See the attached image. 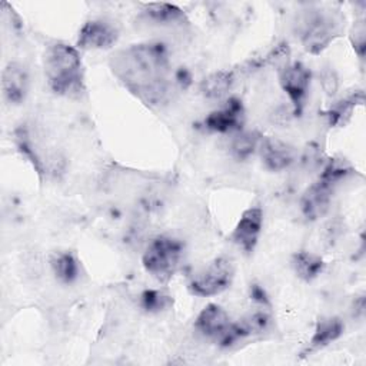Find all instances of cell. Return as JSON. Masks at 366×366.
<instances>
[{"label": "cell", "mask_w": 366, "mask_h": 366, "mask_svg": "<svg viewBox=\"0 0 366 366\" xmlns=\"http://www.w3.org/2000/svg\"><path fill=\"white\" fill-rule=\"evenodd\" d=\"M109 66L117 80L147 106H160L170 96V57L164 43L144 41L116 51Z\"/></svg>", "instance_id": "cell-1"}, {"label": "cell", "mask_w": 366, "mask_h": 366, "mask_svg": "<svg viewBox=\"0 0 366 366\" xmlns=\"http://www.w3.org/2000/svg\"><path fill=\"white\" fill-rule=\"evenodd\" d=\"M43 70L50 90L67 99H81L86 93L84 70L79 49L63 41L49 44L43 54Z\"/></svg>", "instance_id": "cell-2"}, {"label": "cell", "mask_w": 366, "mask_h": 366, "mask_svg": "<svg viewBox=\"0 0 366 366\" xmlns=\"http://www.w3.org/2000/svg\"><path fill=\"white\" fill-rule=\"evenodd\" d=\"M183 253L184 246L179 239L159 234L147 243L142 254V264L153 279L167 283L179 270Z\"/></svg>", "instance_id": "cell-3"}, {"label": "cell", "mask_w": 366, "mask_h": 366, "mask_svg": "<svg viewBox=\"0 0 366 366\" xmlns=\"http://www.w3.org/2000/svg\"><path fill=\"white\" fill-rule=\"evenodd\" d=\"M340 33V20L330 10L309 9L303 13L297 23V34L303 47L319 54Z\"/></svg>", "instance_id": "cell-4"}, {"label": "cell", "mask_w": 366, "mask_h": 366, "mask_svg": "<svg viewBox=\"0 0 366 366\" xmlns=\"http://www.w3.org/2000/svg\"><path fill=\"white\" fill-rule=\"evenodd\" d=\"M234 272V263L229 256H217L192 276L187 289L199 297L220 295L233 283Z\"/></svg>", "instance_id": "cell-5"}, {"label": "cell", "mask_w": 366, "mask_h": 366, "mask_svg": "<svg viewBox=\"0 0 366 366\" xmlns=\"http://www.w3.org/2000/svg\"><path fill=\"white\" fill-rule=\"evenodd\" d=\"M277 76L282 90L287 94L292 103L293 114H300L310 89V69L302 61H287L286 64L279 67Z\"/></svg>", "instance_id": "cell-6"}, {"label": "cell", "mask_w": 366, "mask_h": 366, "mask_svg": "<svg viewBox=\"0 0 366 366\" xmlns=\"http://www.w3.org/2000/svg\"><path fill=\"white\" fill-rule=\"evenodd\" d=\"M117 26L106 19L87 20L79 30L76 47L80 50H106L119 40Z\"/></svg>", "instance_id": "cell-7"}, {"label": "cell", "mask_w": 366, "mask_h": 366, "mask_svg": "<svg viewBox=\"0 0 366 366\" xmlns=\"http://www.w3.org/2000/svg\"><path fill=\"white\" fill-rule=\"evenodd\" d=\"M204 127L213 133L227 134L237 133L243 129L244 124V106L239 97H229L224 103L210 112L203 122Z\"/></svg>", "instance_id": "cell-8"}, {"label": "cell", "mask_w": 366, "mask_h": 366, "mask_svg": "<svg viewBox=\"0 0 366 366\" xmlns=\"http://www.w3.org/2000/svg\"><path fill=\"white\" fill-rule=\"evenodd\" d=\"M263 229V210L260 206L247 207L230 233V242L246 254L254 252Z\"/></svg>", "instance_id": "cell-9"}, {"label": "cell", "mask_w": 366, "mask_h": 366, "mask_svg": "<svg viewBox=\"0 0 366 366\" xmlns=\"http://www.w3.org/2000/svg\"><path fill=\"white\" fill-rule=\"evenodd\" d=\"M335 184L317 177L302 194L300 197V212L306 220L315 222L323 217L330 207Z\"/></svg>", "instance_id": "cell-10"}, {"label": "cell", "mask_w": 366, "mask_h": 366, "mask_svg": "<svg viewBox=\"0 0 366 366\" xmlns=\"http://www.w3.org/2000/svg\"><path fill=\"white\" fill-rule=\"evenodd\" d=\"M259 154L263 166L270 172H283L289 169L296 160V150L287 142L267 136L263 137L259 146Z\"/></svg>", "instance_id": "cell-11"}, {"label": "cell", "mask_w": 366, "mask_h": 366, "mask_svg": "<svg viewBox=\"0 0 366 366\" xmlns=\"http://www.w3.org/2000/svg\"><path fill=\"white\" fill-rule=\"evenodd\" d=\"M230 325L232 320L229 313L217 303L206 305L194 319L196 332L217 343L227 333Z\"/></svg>", "instance_id": "cell-12"}, {"label": "cell", "mask_w": 366, "mask_h": 366, "mask_svg": "<svg viewBox=\"0 0 366 366\" xmlns=\"http://www.w3.org/2000/svg\"><path fill=\"white\" fill-rule=\"evenodd\" d=\"M30 87L29 71L24 64L19 61H9L1 71V92L3 97L10 104H21Z\"/></svg>", "instance_id": "cell-13"}, {"label": "cell", "mask_w": 366, "mask_h": 366, "mask_svg": "<svg viewBox=\"0 0 366 366\" xmlns=\"http://www.w3.org/2000/svg\"><path fill=\"white\" fill-rule=\"evenodd\" d=\"M345 332V323L337 316H320L315 325L313 333L310 336V340L307 343V347L305 349V355L317 352L335 340H337Z\"/></svg>", "instance_id": "cell-14"}, {"label": "cell", "mask_w": 366, "mask_h": 366, "mask_svg": "<svg viewBox=\"0 0 366 366\" xmlns=\"http://www.w3.org/2000/svg\"><path fill=\"white\" fill-rule=\"evenodd\" d=\"M50 267L54 277L64 285H71L80 277V262L73 252H56L50 259Z\"/></svg>", "instance_id": "cell-15"}, {"label": "cell", "mask_w": 366, "mask_h": 366, "mask_svg": "<svg viewBox=\"0 0 366 366\" xmlns=\"http://www.w3.org/2000/svg\"><path fill=\"white\" fill-rule=\"evenodd\" d=\"M142 16L147 21H152L153 24H160V26L177 24L186 20L184 11L180 7L172 3H164V1L143 4Z\"/></svg>", "instance_id": "cell-16"}, {"label": "cell", "mask_w": 366, "mask_h": 366, "mask_svg": "<svg viewBox=\"0 0 366 366\" xmlns=\"http://www.w3.org/2000/svg\"><path fill=\"white\" fill-rule=\"evenodd\" d=\"M236 81L234 71L219 70L207 74L199 84L200 93L206 99H222L224 97Z\"/></svg>", "instance_id": "cell-17"}, {"label": "cell", "mask_w": 366, "mask_h": 366, "mask_svg": "<svg viewBox=\"0 0 366 366\" xmlns=\"http://www.w3.org/2000/svg\"><path fill=\"white\" fill-rule=\"evenodd\" d=\"M290 263L296 276L303 282H312L313 279H316L326 266L325 260L319 254L307 250L296 252L292 256Z\"/></svg>", "instance_id": "cell-18"}, {"label": "cell", "mask_w": 366, "mask_h": 366, "mask_svg": "<svg viewBox=\"0 0 366 366\" xmlns=\"http://www.w3.org/2000/svg\"><path fill=\"white\" fill-rule=\"evenodd\" d=\"M262 139L263 136L256 130H239L230 140V154L236 160H247L259 150Z\"/></svg>", "instance_id": "cell-19"}, {"label": "cell", "mask_w": 366, "mask_h": 366, "mask_svg": "<svg viewBox=\"0 0 366 366\" xmlns=\"http://www.w3.org/2000/svg\"><path fill=\"white\" fill-rule=\"evenodd\" d=\"M363 103V92L359 93H353L352 96H347L345 99H340L337 102H335L326 112L325 116L329 120L330 126H342L346 124L347 120L350 119L355 107L357 104Z\"/></svg>", "instance_id": "cell-20"}, {"label": "cell", "mask_w": 366, "mask_h": 366, "mask_svg": "<svg viewBox=\"0 0 366 366\" xmlns=\"http://www.w3.org/2000/svg\"><path fill=\"white\" fill-rule=\"evenodd\" d=\"M140 306L147 313H160L173 305L172 296L162 289H146L140 293Z\"/></svg>", "instance_id": "cell-21"}, {"label": "cell", "mask_w": 366, "mask_h": 366, "mask_svg": "<svg viewBox=\"0 0 366 366\" xmlns=\"http://www.w3.org/2000/svg\"><path fill=\"white\" fill-rule=\"evenodd\" d=\"M320 84L326 94L335 96L339 87V79L336 71L332 67H325L320 73Z\"/></svg>", "instance_id": "cell-22"}, {"label": "cell", "mask_w": 366, "mask_h": 366, "mask_svg": "<svg viewBox=\"0 0 366 366\" xmlns=\"http://www.w3.org/2000/svg\"><path fill=\"white\" fill-rule=\"evenodd\" d=\"M353 43V49L357 53V56L360 59H363L365 56V26L363 23L359 24V29H355V39L352 40Z\"/></svg>", "instance_id": "cell-23"}, {"label": "cell", "mask_w": 366, "mask_h": 366, "mask_svg": "<svg viewBox=\"0 0 366 366\" xmlns=\"http://www.w3.org/2000/svg\"><path fill=\"white\" fill-rule=\"evenodd\" d=\"M250 296H252V299L256 300L257 303H260V305H267V296H266L264 290H263L260 286L254 285V286L250 289Z\"/></svg>", "instance_id": "cell-24"}]
</instances>
